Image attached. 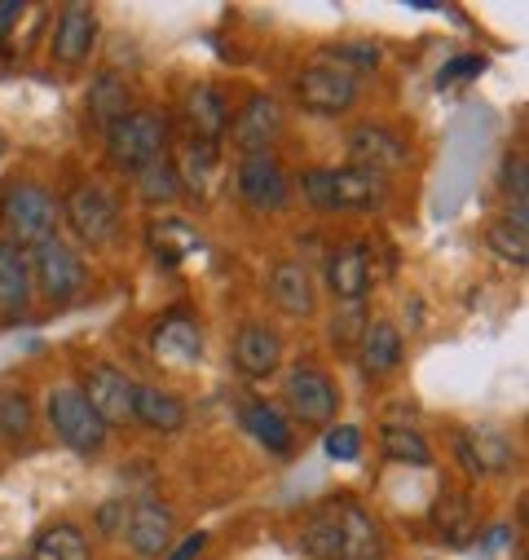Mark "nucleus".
I'll use <instances>...</instances> for the list:
<instances>
[{"label":"nucleus","mask_w":529,"mask_h":560,"mask_svg":"<svg viewBox=\"0 0 529 560\" xmlns=\"http://www.w3.org/2000/svg\"><path fill=\"white\" fill-rule=\"evenodd\" d=\"M58 221L62 208L40 182H10L0 190V225H5V238L19 243L23 252L58 238Z\"/></svg>","instance_id":"obj_4"},{"label":"nucleus","mask_w":529,"mask_h":560,"mask_svg":"<svg viewBox=\"0 0 529 560\" xmlns=\"http://www.w3.org/2000/svg\"><path fill=\"white\" fill-rule=\"evenodd\" d=\"M379 446H384V455H388L392 464H411V468H428V464H433L428 438L415 433V429H402V424H388V429L379 433Z\"/></svg>","instance_id":"obj_32"},{"label":"nucleus","mask_w":529,"mask_h":560,"mask_svg":"<svg viewBox=\"0 0 529 560\" xmlns=\"http://www.w3.org/2000/svg\"><path fill=\"white\" fill-rule=\"evenodd\" d=\"M128 508H132V503H124V499L97 508V529H102V534H124V525H128Z\"/></svg>","instance_id":"obj_39"},{"label":"nucleus","mask_w":529,"mask_h":560,"mask_svg":"<svg viewBox=\"0 0 529 560\" xmlns=\"http://www.w3.org/2000/svg\"><path fill=\"white\" fill-rule=\"evenodd\" d=\"M119 115H128V84L115 75V71H102L89 89V119L106 132Z\"/></svg>","instance_id":"obj_31"},{"label":"nucleus","mask_w":529,"mask_h":560,"mask_svg":"<svg viewBox=\"0 0 529 560\" xmlns=\"http://www.w3.org/2000/svg\"><path fill=\"white\" fill-rule=\"evenodd\" d=\"M314 560H384V529L357 499H331L305 525Z\"/></svg>","instance_id":"obj_1"},{"label":"nucleus","mask_w":529,"mask_h":560,"mask_svg":"<svg viewBox=\"0 0 529 560\" xmlns=\"http://www.w3.org/2000/svg\"><path fill=\"white\" fill-rule=\"evenodd\" d=\"M62 217H67V225L75 230V238H84V243H106V238H115V230H119V199H115L106 186L84 182V186H75V190L67 195Z\"/></svg>","instance_id":"obj_9"},{"label":"nucleus","mask_w":529,"mask_h":560,"mask_svg":"<svg viewBox=\"0 0 529 560\" xmlns=\"http://www.w3.org/2000/svg\"><path fill=\"white\" fill-rule=\"evenodd\" d=\"M146 238H151V252H155L164 265H181L190 252H199V230H190V225H186V221H177V217L151 221Z\"/></svg>","instance_id":"obj_30"},{"label":"nucleus","mask_w":529,"mask_h":560,"mask_svg":"<svg viewBox=\"0 0 529 560\" xmlns=\"http://www.w3.org/2000/svg\"><path fill=\"white\" fill-rule=\"evenodd\" d=\"M371 278H375V260L366 243H344L327 256V288L336 301H362L371 292Z\"/></svg>","instance_id":"obj_19"},{"label":"nucleus","mask_w":529,"mask_h":560,"mask_svg":"<svg viewBox=\"0 0 529 560\" xmlns=\"http://www.w3.org/2000/svg\"><path fill=\"white\" fill-rule=\"evenodd\" d=\"M455 459L463 464L468 477H498V472H512L516 468V446L507 433L498 429H468V433H455Z\"/></svg>","instance_id":"obj_13"},{"label":"nucleus","mask_w":529,"mask_h":560,"mask_svg":"<svg viewBox=\"0 0 529 560\" xmlns=\"http://www.w3.org/2000/svg\"><path fill=\"white\" fill-rule=\"evenodd\" d=\"M433 529L442 534V542L468 547L477 538V508H472V499L468 494H455V490L437 494V503H433Z\"/></svg>","instance_id":"obj_26"},{"label":"nucleus","mask_w":529,"mask_h":560,"mask_svg":"<svg viewBox=\"0 0 529 560\" xmlns=\"http://www.w3.org/2000/svg\"><path fill=\"white\" fill-rule=\"evenodd\" d=\"M301 195L314 212H379L392 199L388 177L366 168H309L301 177Z\"/></svg>","instance_id":"obj_2"},{"label":"nucleus","mask_w":529,"mask_h":560,"mask_svg":"<svg viewBox=\"0 0 529 560\" xmlns=\"http://www.w3.org/2000/svg\"><path fill=\"white\" fill-rule=\"evenodd\" d=\"M19 14H23V5H0V40H5V36L14 32V23H19Z\"/></svg>","instance_id":"obj_41"},{"label":"nucleus","mask_w":529,"mask_h":560,"mask_svg":"<svg viewBox=\"0 0 529 560\" xmlns=\"http://www.w3.org/2000/svg\"><path fill=\"white\" fill-rule=\"evenodd\" d=\"M186 419H190V406L177 393L155 388V384L132 388V424H142L151 433H177L186 429Z\"/></svg>","instance_id":"obj_20"},{"label":"nucleus","mask_w":529,"mask_h":560,"mask_svg":"<svg viewBox=\"0 0 529 560\" xmlns=\"http://www.w3.org/2000/svg\"><path fill=\"white\" fill-rule=\"evenodd\" d=\"M485 247H490L498 260L525 269V260H529V217H525V212H507V217L490 221Z\"/></svg>","instance_id":"obj_29"},{"label":"nucleus","mask_w":529,"mask_h":560,"mask_svg":"<svg viewBox=\"0 0 529 560\" xmlns=\"http://www.w3.org/2000/svg\"><path fill=\"white\" fill-rule=\"evenodd\" d=\"M93 547H89V534L71 521H58V525H45L36 538H32V551L27 560H89Z\"/></svg>","instance_id":"obj_28"},{"label":"nucleus","mask_w":529,"mask_h":560,"mask_svg":"<svg viewBox=\"0 0 529 560\" xmlns=\"http://www.w3.org/2000/svg\"><path fill=\"white\" fill-rule=\"evenodd\" d=\"M132 182H138L142 203H173V199L181 195V186H177V173H173V160H168V155H164V160H151L142 173H132Z\"/></svg>","instance_id":"obj_35"},{"label":"nucleus","mask_w":529,"mask_h":560,"mask_svg":"<svg viewBox=\"0 0 529 560\" xmlns=\"http://www.w3.org/2000/svg\"><path fill=\"white\" fill-rule=\"evenodd\" d=\"M503 195L516 203V212H525V199H529V195H525V160H520V155L503 164ZM525 217H529V212H525Z\"/></svg>","instance_id":"obj_37"},{"label":"nucleus","mask_w":529,"mask_h":560,"mask_svg":"<svg viewBox=\"0 0 529 560\" xmlns=\"http://www.w3.org/2000/svg\"><path fill=\"white\" fill-rule=\"evenodd\" d=\"M97 14L89 10V5H67L62 14H58V23H54V36H49V54H54V62H62V67H80V62H89V54L97 49Z\"/></svg>","instance_id":"obj_18"},{"label":"nucleus","mask_w":529,"mask_h":560,"mask_svg":"<svg viewBox=\"0 0 529 560\" xmlns=\"http://www.w3.org/2000/svg\"><path fill=\"white\" fill-rule=\"evenodd\" d=\"M173 173H177V186L195 199H212L216 182H221V151L216 147H203V142H186L177 147V160H173Z\"/></svg>","instance_id":"obj_22"},{"label":"nucleus","mask_w":529,"mask_h":560,"mask_svg":"<svg viewBox=\"0 0 529 560\" xmlns=\"http://www.w3.org/2000/svg\"><path fill=\"white\" fill-rule=\"evenodd\" d=\"M132 388H138V380H128L119 366L110 362H93L84 371V397L89 406L102 415V424H132Z\"/></svg>","instance_id":"obj_12"},{"label":"nucleus","mask_w":529,"mask_h":560,"mask_svg":"<svg viewBox=\"0 0 529 560\" xmlns=\"http://www.w3.org/2000/svg\"><path fill=\"white\" fill-rule=\"evenodd\" d=\"M151 345H155V353L164 362H199L203 358V331H199V323L190 314H168L155 327Z\"/></svg>","instance_id":"obj_25"},{"label":"nucleus","mask_w":529,"mask_h":560,"mask_svg":"<svg viewBox=\"0 0 529 560\" xmlns=\"http://www.w3.org/2000/svg\"><path fill=\"white\" fill-rule=\"evenodd\" d=\"M27 265H32V288H40V296L49 305H62L84 288V260L62 238L36 243L27 252Z\"/></svg>","instance_id":"obj_8"},{"label":"nucleus","mask_w":529,"mask_h":560,"mask_svg":"<svg viewBox=\"0 0 529 560\" xmlns=\"http://www.w3.org/2000/svg\"><path fill=\"white\" fill-rule=\"evenodd\" d=\"M10 560H27V556H10Z\"/></svg>","instance_id":"obj_42"},{"label":"nucleus","mask_w":529,"mask_h":560,"mask_svg":"<svg viewBox=\"0 0 529 560\" xmlns=\"http://www.w3.org/2000/svg\"><path fill=\"white\" fill-rule=\"evenodd\" d=\"M357 362L366 375H388L397 362H402V331L392 323H371L362 336H357Z\"/></svg>","instance_id":"obj_27"},{"label":"nucleus","mask_w":529,"mask_h":560,"mask_svg":"<svg viewBox=\"0 0 529 560\" xmlns=\"http://www.w3.org/2000/svg\"><path fill=\"white\" fill-rule=\"evenodd\" d=\"M208 547V534H190L186 542H177V551L168 560H199V551Z\"/></svg>","instance_id":"obj_40"},{"label":"nucleus","mask_w":529,"mask_h":560,"mask_svg":"<svg viewBox=\"0 0 529 560\" xmlns=\"http://www.w3.org/2000/svg\"><path fill=\"white\" fill-rule=\"evenodd\" d=\"M243 429L270 451V455H279V459H287L292 451H296V433H292V419L279 410V406H270V401H247L243 406Z\"/></svg>","instance_id":"obj_24"},{"label":"nucleus","mask_w":529,"mask_h":560,"mask_svg":"<svg viewBox=\"0 0 529 560\" xmlns=\"http://www.w3.org/2000/svg\"><path fill=\"white\" fill-rule=\"evenodd\" d=\"M36 429V410L23 388H0V438L5 442H27Z\"/></svg>","instance_id":"obj_33"},{"label":"nucleus","mask_w":529,"mask_h":560,"mask_svg":"<svg viewBox=\"0 0 529 560\" xmlns=\"http://www.w3.org/2000/svg\"><path fill=\"white\" fill-rule=\"evenodd\" d=\"M322 451H327V459H336V464H353V459L362 455V433H357L353 424H331L327 438H322Z\"/></svg>","instance_id":"obj_36"},{"label":"nucleus","mask_w":529,"mask_h":560,"mask_svg":"<svg viewBox=\"0 0 529 560\" xmlns=\"http://www.w3.org/2000/svg\"><path fill=\"white\" fill-rule=\"evenodd\" d=\"M234 190L251 212H283L292 199L287 173L274 155H243V164L234 173Z\"/></svg>","instance_id":"obj_10"},{"label":"nucleus","mask_w":529,"mask_h":560,"mask_svg":"<svg viewBox=\"0 0 529 560\" xmlns=\"http://www.w3.org/2000/svg\"><path fill=\"white\" fill-rule=\"evenodd\" d=\"M292 93L314 115H344L357 102V80L344 75V71H336V67H327V62H314V67H305L296 75Z\"/></svg>","instance_id":"obj_11"},{"label":"nucleus","mask_w":529,"mask_h":560,"mask_svg":"<svg viewBox=\"0 0 529 560\" xmlns=\"http://www.w3.org/2000/svg\"><path fill=\"white\" fill-rule=\"evenodd\" d=\"M485 71V58L481 54H459L450 67H442V75H437V84H455V80H472V75H481Z\"/></svg>","instance_id":"obj_38"},{"label":"nucleus","mask_w":529,"mask_h":560,"mask_svg":"<svg viewBox=\"0 0 529 560\" xmlns=\"http://www.w3.org/2000/svg\"><path fill=\"white\" fill-rule=\"evenodd\" d=\"M349 164L366 168L375 177H388V173H397L407 164V142L384 124H357L349 132Z\"/></svg>","instance_id":"obj_14"},{"label":"nucleus","mask_w":529,"mask_h":560,"mask_svg":"<svg viewBox=\"0 0 529 560\" xmlns=\"http://www.w3.org/2000/svg\"><path fill=\"white\" fill-rule=\"evenodd\" d=\"M102 137H106V164L115 173H128L132 177V173H142L151 160H164L168 155L173 124L160 110H128Z\"/></svg>","instance_id":"obj_3"},{"label":"nucleus","mask_w":529,"mask_h":560,"mask_svg":"<svg viewBox=\"0 0 529 560\" xmlns=\"http://www.w3.org/2000/svg\"><path fill=\"white\" fill-rule=\"evenodd\" d=\"M173 529H177L173 508H168V503L146 499V503H132V508H128L124 542L132 547V556H138V560H155V556H164V551H168Z\"/></svg>","instance_id":"obj_15"},{"label":"nucleus","mask_w":529,"mask_h":560,"mask_svg":"<svg viewBox=\"0 0 529 560\" xmlns=\"http://www.w3.org/2000/svg\"><path fill=\"white\" fill-rule=\"evenodd\" d=\"M270 296L287 318H314L318 310V292H314V278L301 260H279L270 269Z\"/></svg>","instance_id":"obj_21"},{"label":"nucleus","mask_w":529,"mask_h":560,"mask_svg":"<svg viewBox=\"0 0 529 560\" xmlns=\"http://www.w3.org/2000/svg\"><path fill=\"white\" fill-rule=\"evenodd\" d=\"M234 366L247 375V380H270L283 362V336L270 327V323H243L234 331Z\"/></svg>","instance_id":"obj_17"},{"label":"nucleus","mask_w":529,"mask_h":560,"mask_svg":"<svg viewBox=\"0 0 529 560\" xmlns=\"http://www.w3.org/2000/svg\"><path fill=\"white\" fill-rule=\"evenodd\" d=\"M327 67H336V71H344V75H362V71H375L379 67V45H371V40H340V45H327L322 54H318Z\"/></svg>","instance_id":"obj_34"},{"label":"nucleus","mask_w":529,"mask_h":560,"mask_svg":"<svg viewBox=\"0 0 529 560\" xmlns=\"http://www.w3.org/2000/svg\"><path fill=\"white\" fill-rule=\"evenodd\" d=\"M45 415H49V424L58 433V442L75 455H97L106 451V438L110 429L102 424V415L89 406V397L80 393V384H58L49 388L45 397Z\"/></svg>","instance_id":"obj_5"},{"label":"nucleus","mask_w":529,"mask_h":560,"mask_svg":"<svg viewBox=\"0 0 529 560\" xmlns=\"http://www.w3.org/2000/svg\"><path fill=\"white\" fill-rule=\"evenodd\" d=\"M225 124H230V102L221 97L216 84H195V89H186V97H181V128H186L190 142L221 147Z\"/></svg>","instance_id":"obj_16"},{"label":"nucleus","mask_w":529,"mask_h":560,"mask_svg":"<svg viewBox=\"0 0 529 560\" xmlns=\"http://www.w3.org/2000/svg\"><path fill=\"white\" fill-rule=\"evenodd\" d=\"M287 419H301L309 429H327L340 410V388L322 366H292L283 380Z\"/></svg>","instance_id":"obj_6"},{"label":"nucleus","mask_w":529,"mask_h":560,"mask_svg":"<svg viewBox=\"0 0 529 560\" xmlns=\"http://www.w3.org/2000/svg\"><path fill=\"white\" fill-rule=\"evenodd\" d=\"M287 119H283V106L279 97L270 93H247L243 106L230 115L225 124V137L243 151V155H270L279 147V137H283Z\"/></svg>","instance_id":"obj_7"},{"label":"nucleus","mask_w":529,"mask_h":560,"mask_svg":"<svg viewBox=\"0 0 529 560\" xmlns=\"http://www.w3.org/2000/svg\"><path fill=\"white\" fill-rule=\"evenodd\" d=\"M32 305V265L27 252L10 238H0V314L19 318Z\"/></svg>","instance_id":"obj_23"}]
</instances>
